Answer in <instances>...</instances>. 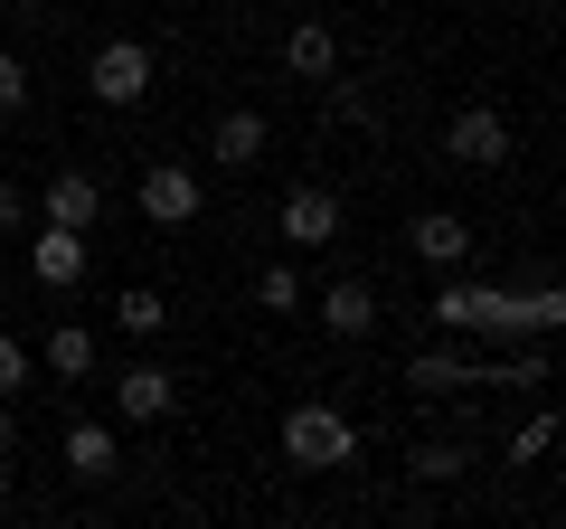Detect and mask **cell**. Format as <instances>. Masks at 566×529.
I'll return each mask as SVG.
<instances>
[{
  "instance_id": "cell-1",
  "label": "cell",
  "mask_w": 566,
  "mask_h": 529,
  "mask_svg": "<svg viewBox=\"0 0 566 529\" xmlns=\"http://www.w3.org/2000/svg\"><path fill=\"white\" fill-rule=\"evenodd\" d=\"M434 331H444V341H538V331H528V293L472 284L463 264L434 284Z\"/></svg>"
},
{
  "instance_id": "cell-8",
  "label": "cell",
  "mask_w": 566,
  "mask_h": 529,
  "mask_svg": "<svg viewBox=\"0 0 566 529\" xmlns=\"http://www.w3.org/2000/svg\"><path fill=\"white\" fill-rule=\"evenodd\" d=\"M85 264H95V246H85V227H39L29 237V274H39L48 293H76Z\"/></svg>"
},
{
  "instance_id": "cell-18",
  "label": "cell",
  "mask_w": 566,
  "mask_h": 529,
  "mask_svg": "<svg viewBox=\"0 0 566 529\" xmlns=\"http://www.w3.org/2000/svg\"><path fill=\"white\" fill-rule=\"evenodd\" d=\"M406 473H416V483H463V473H472V445H453V435H424V445L406 454Z\"/></svg>"
},
{
  "instance_id": "cell-15",
  "label": "cell",
  "mask_w": 566,
  "mask_h": 529,
  "mask_svg": "<svg viewBox=\"0 0 566 529\" xmlns=\"http://www.w3.org/2000/svg\"><path fill=\"white\" fill-rule=\"evenodd\" d=\"M322 331L331 341H368V331H378V293H368L359 274H340V284L322 293Z\"/></svg>"
},
{
  "instance_id": "cell-14",
  "label": "cell",
  "mask_w": 566,
  "mask_h": 529,
  "mask_svg": "<svg viewBox=\"0 0 566 529\" xmlns=\"http://www.w3.org/2000/svg\"><path fill=\"white\" fill-rule=\"evenodd\" d=\"M406 246H416V256H424V264H434V274H453V264H463V256H472V227H463V218H453V208H424V218H416V227H406Z\"/></svg>"
},
{
  "instance_id": "cell-24",
  "label": "cell",
  "mask_w": 566,
  "mask_h": 529,
  "mask_svg": "<svg viewBox=\"0 0 566 529\" xmlns=\"http://www.w3.org/2000/svg\"><path fill=\"white\" fill-rule=\"evenodd\" d=\"M20 227H29V189L0 180V237H20Z\"/></svg>"
},
{
  "instance_id": "cell-9",
  "label": "cell",
  "mask_w": 566,
  "mask_h": 529,
  "mask_svg": "<svg viewBox=\"0 0 566 529\" xmlns=\"http://www.w3.org/2000/svg\"><path fill=\"white\" fill-rule=\"evenodd\" d=\"M264 152H274V123H264L255 104H237V114H218V133H208V162H218V170H255Z\"/></svg>"
},
{
  "instance_id": "cell-4",
  "label": "cell",
  "mask_w": 566,
  "mask_h": 529,
  "mask_svg": "<svg viewBox=\"0 0 566 529\" xmlns=\"http://www.w3.org/2000/svg\"><path fill=\"white\" fill-rule=\"evenodd\" d=\"M444 162L453 170H501L510 162V114L501 104H463V114L444 123Z\"/></svg>"
},
{
  "instance_id": "cell-2",
  "label": "cell",
  "mask_w": 566,
  "mask_h": 529,
  "mask_svg": "<svg viewBox=\"0 0 566 529\" xmlns=\"http://www.w3.org/2000/svg\"><path fill=\"white\" fill-rule=\"evenodd\" d=\"M283 464H293V473H340V464H359V426H349L331 397H303V407H283Z\"/></svg>"
},
{
  "instance_id": "cell-25",
  "label": "cell",
  "mask_w": 566,
  "mask_h": 529,
  "mask_svg": "<svg viewBox=\"0 0 566 529\" xmlns=\"http://www.w3.org/2000/svg\"><path fill=\"white\" fill-rule=\"evenodd\" d=\"M10 445H20V416H10V397H0V454H10Z\"/></svg>"
},
{
  "instance_id": "cell-13",
  "label": "cell",
  "mask_w": 566,
  "mask_h": 529,
  "mask_svg": "<svg viewBox=\"0 0 566 529\" xmlns=\"http://www.w3.org/2000/svg\"><path fill=\"white\" fill-rule=\"evenodd\" d=\"M283 66H293L303 85L340 76V29H331V20H303V29H283Z\"/></svg>"
},
{
  "instance_id": "cell-3",
  "label": "cell",
  "mask_w": 566,
  "mask_h": 529,
  "mask_svg": "<svg viewBox=\"0 0 566 529\" xmlns=\"http://www.w3.org/2000/svg\"><path fill=\"white\" fill-rule=\"evenodd\" d=\"M85 95L114 104V114L142 104V95H151V48H142V39H104L95 58H85Z\"/></svg>"
},
{
  "instance_id": "cell-20",
  "label": "cell",
  "mask_w": 566,
  "mask_h": 529,
  "mask_svg": "<svg viewBox=\"0 0 566 529\" xmlns=\"http://www.w3.org/2000/svg\"><path fill=\"white\" fill-rule=\"evenodd\" d=\"M557 435H566V426H557V407H538L520 435H510V464H547V454H557Z\"/></svg>"
},
{
  "instance_id": "cell-5",
  "label": "cell",
  "mask_w": 566,
  "mask_h": 529,
  "mask_svg": "<svg viewBox=\"0 0 566 529\" xmlns=\"http://www.w3.org/2000/svg\"><path fill=\"white\" fill-rule=\"evenodd\" d=\"M199 199H208V189H199V170H189V162H151L133 180V208L151 227H189V218H199Z\"/></svg>"
},
{
  "instance_id": "cell-22",
  "label": "cell",
  "mask_w": 566,
  "mask_h": 529,
  "mask_svg": "<svg viewBox=\"0 0 566 529\" xmlns=\"http://www.w3.org/2000/svg\"><path fill=\"white\" fill-rule=\"evenodd\" d=\"M29 369H39V350L0 331V397H20V387H29Z\"/></svg>"
},
{
  "instance_id": "cell-11",
  "label": "cell",
  "mask_w": 566,
  "mask_h": 529,
  "mask_svg": "<svg viewBox=\"0 0 566 529\" xmlns=\"http://www.w3.org/2000/svg\"><path fill=\"white\" fill-rule=\"evenodd\" d=\"M39 218H48V227H95V218H104V180H95V170H57L48 199H39Z\"/></svg>"
},
{
  "instance_id": "cell-21",
  "label": "cell",
  "mask_w": 566,
  "mask_h": 529,
  "mask_svg": "<svg viewBox=\"0 0 566 529\" xmlns=\"http://www.w3.org/2000/svg\"><path fill=\"white\" fill-rule=\"evenodd\" d=\"M255 303L264 312H303V274H293V264H264V274H255Z\"/></svg>"
},
{
  "instance_id": "cell-6",
  "label": "cell",
  "mask_w": 566,
  "mask_h": 529,
  "mask_svg": "<svg viewBox=\"0 0 566 529\" xmlns=\"http://www.w3.org/2000/svg\"><path fill=\"white\" fill-rule=\"evenodd\" d=\"M170 407H180V378H170L161 360H133L114 378V416H123V426H161Z\"/></svg>"
},
{
  "instance_id": "cell-16",
  "label": "cell",
  "mask_w": 566,
  "mask_h": 529,
  "mask_svg": "<svg viewBox=\"0 0 566 529\" xmlns=\"http://www.w3.org/2000/svg\"><path fill=\"white\" fill-rule=\"evenodd\" d=\"M114 331H123V341H161V331H170V303H161L151 284H123V293H114Z\"/></svg>"
},
{
  "instance_id": "cell-23",
  "label": "cell",
  "mask_w": 566,
  "mask_h": 529,
  "mask_svg": "<svg viewBox=\"0 0 566 529\" xmlns=\"http://www.w3.org/2000/svg\"><path fill=\"white\" fill-rule=\"evenodd\" d=\"M29 104V58H10V48H0V123L20 114Z\"/></svg>"
},
{
  "instance_id": "cell-19",
  "label": "cell",
  "mask_w": 566,
  "mask_h": 529,
  "mask_svg": "<svg viewBox=\"0 0 566 529\" xmlns=\"http://www.w3.org/2000/svg\"><path fill=\"white\" fill-rule=\"evenodd\" d=\"M331 95H322V114L340 123V133H378V95H368V85H340V76H322Z\"/></svg>"
},
{
  "instance_id": "cell-12",
  "label": "cell",
  "mask_w": 566,
  "mask_h": 529,
  "mask_svg": "<svg viewBox=\"0 0 566 529\" xmlns=\"http://www.w3.org/2000/svg\"><path fill=\"white\" fill-rule=\"evenodd\" d=\"M57 464L76 473V483H114V473H123V435H114V426H66Z\"/></svg>"
},
{
  "instance_id": "cell-17",
  "label": "cell",
  "mask_w": 566,
  "mask_h": 529,
  "mask_svg": "<svg viewBox=\"0 0 566 529\" xmlns=\"http://www.w3.org/2000/svg\"><path fill=\"white\" fill-rule=\"evenodd\" d=\"M39 360H48V378H95V331L85 322H57L39 341Z\"/></svg>"
},
{
  "instance_id": "cell-7",
  "label": "cell",
  "mask_w": 566,
  "mask_h": 529,
  "mask_svg": "<svg viewBox=\"0 0 566 529\" xmlns=\"http://www.w3.org/2000/svg\"><path fill=\"white\" fill-rule=\"evenodd\" d=\"M274 227H283V246H331V237H340V189H322V180L283 189Z\"/></svg>"
},
{
  "instance_id": "cell-10",
  "label": "cell",
  "mask_w": 566,
  "mask_h": 529,
  "mask_svg": "<svg viewBox=\"0 0 566 529\" xmlns=\"http://www.w3.org/2000/svg\"><path fill=\"white\" fill-rule=\"evenodd\" d=\"M406 387H416V397H463V387H472V360L444 341V331H434V341L406 360Z\"/></svg>"
}]
</instances>
